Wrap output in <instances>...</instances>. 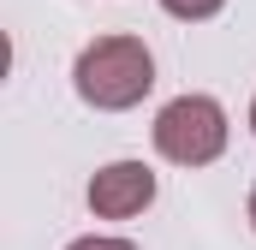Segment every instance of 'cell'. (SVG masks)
<instances>
[{
  "label": "cell",
  "instance_id": "1",
  "mask_svg": "<svg viewBox=\"0 0 256 250\" xmlns=\"http://www.w3.org/2000/svg\"><path fill=\"white\" fill-rule=\"evenodd\" d=\"M78 96L90 102V108H108V114H120L131 102H143L149 96V84H155V60H149V48L137 42V36H102V42H90L84 54H78Z\"/></svg>",
  "mask_w": 256,
  "mask_h": 250
},
{
  "label": "cell",
  "instance_id": "2",
  "mask_svg": "<svg viewBox=\"0 0 256 250\" xmlns=\"http://www.w3.org/2000/svg\"><path fill=\"white\" fill-rule=\"evenodd\" d=\"M155 149H161L167 161H179V167L214 161V155L226 149V114H220V102H208V96H179V102H167L161 120H155Z\"/></svg>",
  "mask_w": 256,
  "mask_h": 250
},
{
  "label": "cell",
  "instance_id": "6",
  "mask_svg": "<svg viewBox=\"0 0 256 250\" xmlns=\"http://www.w3.org/2000/svg\"><path fill=\"white\" fill-rule=\"evenodd\" d=\"M250 220H256V190H250Z\"/></svg>",
  "mask_w": 256,
  "mask_h": 250
},
{
  "label": "cell",
  "instance_id": "4",
  "mask_svg": "<svg viewBox=\"0 0 256 250\" xmlns=\"http://www.w3.org/2000/svg\"><path fill=\"white\" fill-rule=\"evenodd\" d=\"M161 6H167L173 18H214L226 0H161Z\"/></svg>",
  "mask_w": 256,
  "mask_h": 250
},
{
  "label": "cell",
  "instance_id": "7",
  "mask_svg": "<svg viewBox=\"0 0 256 250\" xmlns=\"http://www.w3.org/2000/svg\"><path fill=\"white\" fill-rule=\"evenodd\" d=\"M250 125H256V102H250Z\"/></svg>",
  "mask_w": 256,
  "mask_h": 250
},
{
  "label": "cell",
  "instance_id": "3",
  "mask_svg": "<svg viewBox=\"0 0 256 250\" xmlns=\"http://www.w3.org/2000/svg\"><path fill=\"white\" fill-rule=\"evenodd\" d=\"M155 202V173L143 161H114L90 179V208L108 214V220H126V214H143Z\"/></svg>",
  "mask_w": 256,
  "mask_h": 250
},
{
  "label": "cell",
  "instance_id": "5",
  "mask_svg": "<svg viewBox=\"0 0 256 250\" xmlns=\"http://www.w3.org/2000/svg\"><path fill=\"white\" fill-rule=\"evenodd\" d=\"M72 250H137V244H126V238H78Z\"/></svg>",
  "mask_w": 256,
  "mask_h": 250
}]
</instances>
